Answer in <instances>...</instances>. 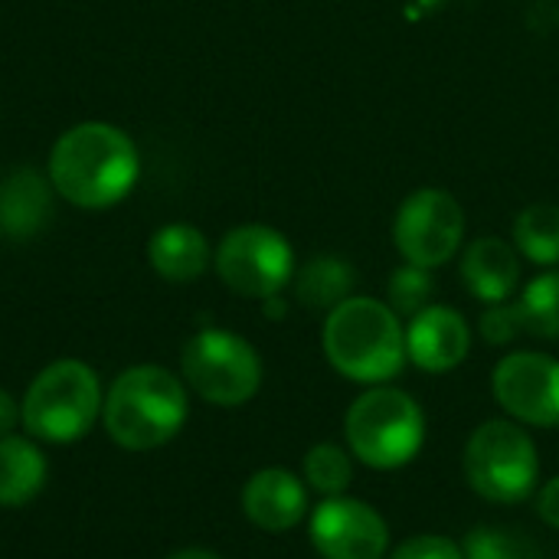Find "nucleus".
<instances>
[{
  "label": "nucleus",
  "instance_id": "1",
  "mask_svg": "<svg viewBox=\"0 0 559 559\" xmlns=\"http://www.w3.org/2000/svg\"><path fill=\"white\" fill-rule=\"evenodd\" d=\"M138 177V144L108 121L72 124L49 151V183L79 210H108L121 203Z\"/></svg>",
  "mask_w": 559,
  "mask_h": 559
},
{
  "label": "nucleus",
  "instance_id": "2",
  "mask_svg": "<svg viewBox=\"0 0 559 559\" xmlns=\"http://www.w3.org/2000/svg\"><path fill=\"white\" fill-rule=\"evenodd\" d=\"M321 347L334 373L360 386L390 383L409 364L403 318L370 295H350L324 314Z\"/></svg>",
  "mask_w": 559,
  "mask_h": 559
},
{
  "label": "nucleus",
  "instance_id": "3",
  "mask_svg": "<svg viewBox=\"0 0 559 559\" xmlns=\"http://www.w3.org/2000/svg\"><path fill=\"white\" fill-rule=\"evenodd\" d=\"M187 416V383L157 364H138L118 373L102 406L108 439L128 452H151L167 445L183 432Z\"/></svg>",
  "mask_w": 559,
  "mask_h": 559
},
{
  "label": "nucleus",
  "instance_id": "4",
  "mask_svg": "<svg viewBox=\"0 0 559 559\" xmlns=\"http://www.w3.org/2000/svg\"><path fill=\"white\" fill-rule=\"evenodd\" d=\"M344 445L373 472L406 468L426 445V413L393 383L367 386L344 413Z\"/></svg>",
  "mask_w": 559,
  "mask_h": 559
},
{
  "label": "nucleus",
  "instance_id": "5",
  "mask_svg": "<svg viewBox=\"0 0 559 559\" xmlns=\"http://www.w3.org/2000/svg\"><path fill=\"white\" fill-rule=\"evenodd\" d=\"M102 383L98 373L82 360H56L29 383L20 423L23 429L49 445H72L85 439L102 419Z\"/></svg>",
  "mask_w": 559,
  "mask_h": 559
},
{
  "label": "nucleus",
  "instance_id": "6",
  "mask_svg": "<svg viewBox=\"0 0 559 559\" xmlns=\"http://www.w3.org/2000/svg\"><path fill=\"white\" fill-rule=\"evenodd\" d=\"M468 488L488 504H524L540 488V452L534 436L514 419L475 426L462 452Z\"/></svg>",
  "mask_w": 559,
  "mask_h": 559
},
{
  "label": "nucleus",
  "instance_id": "7",
  "mask_svg": "<svg viewBox=\"0 0 559 559\" xmlns=\"http://www.w3.org/2000/svg\"><path fill=\"white\" fill-rule=\"evenodd\" d=\"M180 373L200 400L219 409L246 406L265 377L259 350L242 334L223 328H203L183 344Z\"/></svg>",
  "mask_w": 559,
  "mask_h": 559
},
{
  "label": "nucleus",
  "instance_id": "8",
  "mask_svg": "<svg viewBox=\"0 0 559 559\" xmlns=\"http://www.w3.org/2000/svg\"><path fill=\"white\" fill-rule=\"evenodd\" d=\"M219 282L239 298H275L295 278V249L292 242L262 223L236 226L223 236L213 255Z\"/></svg>",
  "mask_w": 559,
  "mask_h": 559
},
{
  "label": "nucleus",
  "instance_id": "9",
  "mask_svg": "<svg viewBox=\"0 0 559 559\" xmlns=\"http://www.w3.org/2000/svg\"><path fill=\"white\" fill-rule=\"evenodd\" d=\"M465 242V210L439 187L413 190L393 216V246L403 262L419 269L449 265Z\"/></svg>",
  "mask_w": 559,
  "mask_h": 559
},
{
  "label": "nucleus",
  "instance_id": "10",
  "mask_svg": "<svg viewBox=\"0 0 559 559\" xmlns=\"http://www.w3.org/2000/svg\"><path fill=\"white\" fill-rule=\"evenodd\" d=\"M491 396L524 429L559 426V360L540 350H514L495 364Z\"/></svg>",
  "mask_w": 559,
  "mask_h": 559
},
{
  "label": "nucleus",
  "instance_id": "11",
  "mask_svg": "<svg viewBox=\"0 0 559 559\" xmlns=\"http://www.w3.org/2000/svg\"><path fill=\"white\" fill-rule=\"evenodd\" d=\"M308 534L321 559H386L390 554L386 518L350 495L321 498L311 511Z\"/></svg>",
  "mask_w": 559,
  "mask_h": 559
},
{
  "label": "nucleus",
  "instance_id": "12",
  "mask_svg": "<svg viewBox=\"0 0 559 559\" xmlns=\"http://www.w3.org/2000/svg\"><path fill=\"white\" fill-rule=\"evenodd\" d=\"M472 354V328L462 311L429 305L406 324V357L423 373H452Z\"/></svg>",
  "mask_w": 559,
  "mask_h": 559
},
{
  "label": "nucleus",
  "instance_id": "13",
  "mask_svg": "<svg viewBox=\"0 0 559 559\" xmlns=\"http://www.w3.org/2000/svg\"><path fill=\"white\" fill-rule=\"evenodd\" d=\"M242 514L265 534H288L308 518V485L288 468H262L242 485Z\"/></svg>",
  "mask_w": 559,
  "mask_h": 559
},
{
  "label": "nucleus",
  "instance_id": "14",
  "mask_svg": "<svg viewBox=\"0 0 559 559\" xmlns=\"http://www.w3.org/2000/svg\"><path fill=\"white\" fill-rule=\"evenodd\" d=\"M459 272L472 298L485 305L511 301L521 285V252L501 236H478L462 252Z\"/></svg>",
  "mask_w": 559,
  "mask_h": 559
},
{
  "label": "nucleus",
  "instance_id": "15",
  "mask_svg": "<svg viewBox=\"0 0 559 559\" xmlns=\"http://www.w3.org/2000/svg\"><path fill=\"white\" fill-rule=\"evenodd\" d=\"M52 219V183L33 167H16L0 177V236L26 242Z\"/></svg>",
  "mask_w": 559,
  "mask_h": 559
},
{
  "label": "nucleus",
  "instance_id": "16",
  "mask_svg": "<svg viewBox=\"0 0 559 559\" xmlns=\"http://www.w3.org/2000/svg\"><path fill=\"white\" fill-rule=\"evenodd\" d=\"M147 262L164 282L187 285V282H197L210 269L213 252H210L206 236L197 226L167 223L147 239Z\"/></svg>",
  "mask_w": 559,
  "mask_h": 559
},
{
  "label": "nucleus",
  "instance_id": "17",
  "mask_svg": "<svg viewBox=\"0 0 559 559\" xmlns=\"http://www.w3.org/2000/svg\"><path fill=\"white\" fill-rule=\"evenodd\" d=\"M49 465L33 439L3 436L0 439V508H23L36 501L46 488Z\"/></svg>",
  "mask_w": 559,
  "mask_h": 559
},
{
  "label": "nucleus",
  "instance_id": "18",
  "mask_svg": "<svg viewBox=\"0 0 559 559\" xmlns=\"http://www.w3.org/2000/svg\"><path fill=\"white\" fill-rule=\"evenodd\" d=\"M354 285H357V272L341 255H314L301 269H295V278H292L298 305H305L308 311H324V314L334 311L341 301H347L354 295Z\"/></svg>",
  "mask_w": 559,
  "mask_h": 559
},
{
  "label": "nucleus",
  "instance_id": "19",
  "mask_svg": "<svg viewBox=\"0 0 559 559\" xmlns=\"http://www.w3.org/2000/svg\"><path fill=\"white\" fill-rule=\"evenodd\" d=\"M514 249L521 259L559 269V206L557 203H531L514 219Z\"/></svg>",
  "mask_w": 559,
  "mask_h": 559
},
{
  "label": "nucleus",
  "instance_id": "20",
  "mask_svg": "<svg viewBox=\"0 0 559 559\" xmlns=\"http://www.w3.org/2000/svg\"><path fill=\"white\" fill-rule=\"evenodd\" d=\"M357 459L350 455L347 445H337V442H318L305 452V462H301V478L305 485L321 495V498H341L350 491L354 485V468Z\"/></svg>",
  "mask_w": 559,
  "mask_h": 559
},
{
  "label": "nucleus",
  "instance_id": "21",
  "mask_svg": "<svg viewBox=\"0 0 559 559\" xmlns=\"http://www.w3.org/2000/svg\"><path fill=\"white\" fill-rule=\"evenodd\" d=\"M518 311L524 321V334L559 341V269H547L524 285Z\"/></svg>",
  "mask_w": 559,
  "mask_h": 559
},
{
  "label": "nucleus",
  "instance_id": "22",
  "mask_svg": "<svg viewBox=\"0 0 559 559\" xmlns=\"http://www.w3.org/2000/svg\"><path fill=\"white\" fill-rule=\"evenodd\" d=\"M465 559H547L544 550L508 527H475L462 540Z\"/></svg>",
  "mask_w": 559,
  "mask_h": 559
},
{
  "label": "nucleus",
  "instance_id": "23",
  "mask_svg": "<svg viewBox=\"0 0 559 559\" xmlns=\"http://www.w3.org/2000/svg\"><path fill=\"white\" fill-rule=\"evenodd\" d=\"M436 298V278L432 269H419L403 262L400 269H393L390 285H386V305L400 314V318H416L423 308H429Z\"/></svg>",
  "mask_w": 559,
  "mask_h": 559
},
{
  "label": "nucleus",
  "instance_id": "24",
  "mask_svg": "<svg viewBox=\"0 0 559 559\" xmlns=\"http://www.w3.org/2000/svg\"><path fill=\"white\" fill-rule=\"evenodd\" d=\"M478 331H481V337H485L491 347H508V344H514V341L524 334V321H521L518 301L488 305L485 314H481V321H478Z\"/></svg>",
  "mask_w": 559,
  "mask_h": 559
},
{
  "label": "nucleus",
  "instance_id": "25",
  "mask_svg": "<svg viewBox=\"0 0 559 559\" xmlns=\"http://www.w3.org/2000/svg\"><path fill=\"white\" fill-rule=\"evenodd\" d=\"M386 559H465V550L445 534H413L393 547Z\"/></svg>",
  "mask_w": 559,
  "mask_h": 559
},
{
  "label": "nucleus",
  "instance_id": "26",
  "mask_svg": "<svg viewBox=\"0 0 559 559\" xmlns=\"http://www.w3.org/2000/svg\"><path fill=\"white\" fill-rule=\"evenodd\" d=\"M534 511L537 518L550 527L559 531V475H554L550 481H544L534 495Z\"/></svg>",
  "mask_w": 559,
  "mask_h": 559
},
{
  "label": "nucleus",
  "instance_id": "27",
  "mask_svg": "<svg viewBox=\"0 0 559 559\" xmlns=\"http://www.w3.org/2000/svg\"><path fill=\"white\" fill-rule=\"evenodd\" d=\"M16 423H20V403L7 390H0V439L10 436Z\"/></svg>",
  "mask_w": 559,
  "mask_h": 559
},
{
  "label": "nucleus",
  "instance_id": "28",
  "mask_svg": "<svg viewBox=\"0 0 559 559\" xmlns=\"http://www.w3.org/2000/svg\"><path fill=\"white\" fill-rule=\"evenodd\" d=\"M167 559H223L219 554H213V550H200V547H187V550H177V554H170Z\"/></svg>",
  "mask_w": 559,
  "mask_h": 559
}]
</instances>
